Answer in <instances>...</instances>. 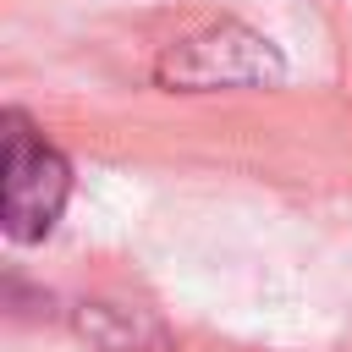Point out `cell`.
Wrapping results in <instances>:
<instances>
[{"mask_svg": "<svg viewBox=\"0 0 352 352\" xmlns=\"http://www.w3.org/2000/svg\"><path fill=\"white\" fill-rule=\"evenodd\" d=\"M72 330L99 352H170V330L148 308H126V302H77Z\"/></svg>", "mask_w": 352, "mask_h": 352, "instance_id": "cell-3", "label": "cell"}, {"mask_svg": "<svg viewBox=\"0 0 352 352\" xmlns=\"http://www.w3.org/2000/svg\"><path fill=\"white\" fill-rule=\"evenodd\" d=\"M72 198V165L66 154L22 116H0V226L11 242H44Z\"/></svg>", "mask_w": 352, "mask_h": 352, "instance_id": "cell-1", "label": "cell"}, {"mask_svg": "<svg viewBox=\"0 0 352 352\" xmlns=\"http://www.w3.org/2000/svg\"><path fill=\"white\" fill-rule=\"evenodd\" d=\"M154 82L165 94H220V88H275L286 82V55L248 22H209L176 38L154 60Z\"/></svg>", "mask_w": 352, "mask_h": 352, "instance_id": "cell-2", "label": "cell"}]
</instances>
